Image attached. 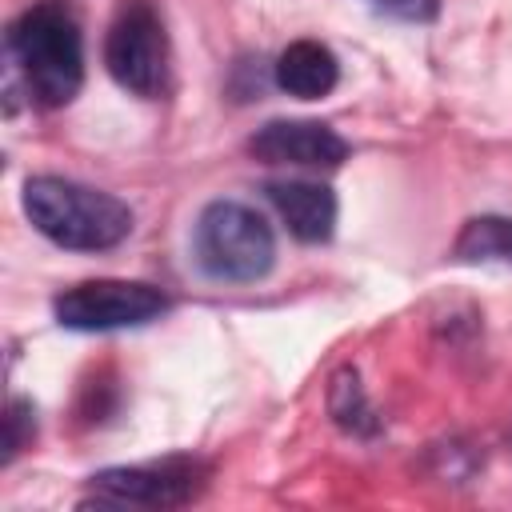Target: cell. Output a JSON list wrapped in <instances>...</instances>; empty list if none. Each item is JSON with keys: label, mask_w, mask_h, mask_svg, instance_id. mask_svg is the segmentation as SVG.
Segmentation results:
<instances>
[{"label": "cell", "mask_w": 512, "mask_h": 512, "mask_svg": "<svg viewBox=\"0 0 512 512\" xmlns=\"http://www.w3.org/2000/svg\"><path fill=\"white\" fill-rule=\"evenodd\" d=\"M36 432V412L28 400H8L4 408V460H12Z\"/></svg>", "instance_id": "12"}, {"label": "cell", "mask_w": 512, "mask_h": 512, "mask_svg": "<svg viewBox=\"0 0 512 512\" xmlns=\"http://www.w3.org/2000/svg\"><path fill=\"white\" fill-rule=\"evenodd\" d=\"M8 60V104L16 84L44 108H64L84 84V32L64 0H40L24 8L4 36Z\"/></svg>", "instance_id": "1"}, {"label": "cell", "mask_w": 512, "mask_h": 512, "mask_svg": "<svg viewBox=\"0 0 512 512\" xmlns=\"http://www.w3.org/2000/svg\"><path fill=\"white\" fill-rule=\"evenodd\" d=\"M104 64L132 96H160L168 88V32L152 0H124L104 36Z\"/></svg>", "instance_id": "4"}, {"label": "cell", "mask_w": 512, "mask_h": 512, "mask_svg": "<svg viewBox=\"0 0 512 512\" xmlns=\"http://www.w3.org/2000/svg\"><path fill=\"white\" fill-rule=\"evenodd\" d=\"M272 208L288 224V232L304 244H324L336 228V192L316 180H272L268 188Z\"/></svg>", "instance_id": "8"}, {"label": "cell", "mask_w": 512, "mask_h": 512, "mask_svg": "<svg viewBox=\"0 0 512 512\" xmlns=\"http://www.w3.org/2000/svg\"><path fill=\"white\" fill-rule=\"evenodd\" d=\"M272 80H276L280 92H288L296 100H320V96H328L336 88L340 64H336L328 44H320V40H292L276 56Z\"/></svg>", "instance_id": "9"}, {"label": "cell", "mask_w": 512, "mask_h": 512, "mask_svg": "<svg viewBox=\"0 0 512 512\" xmlns=\"http://www.w3.org/2000/svg\"><path fill=\"white\" fill-rule=\"evenodd\" d=\"M172 300L144 280H84L52 300L56 324L72 332H116L160 320Z\"/></svg>", "instance_id": "5"}, {"label": "cell", "mask_w": 512, "mask_h": 512, "mask_svg": "<svg viewBox=\"0 0 512 512\" xmlns=\"http://www.w3.org/2000/svg\"><path fill=\"white\" fill-rule=\"evenodd\" d=\"M204 488V468L196 460H164V464H132L104 468L88 480L84 504L108 508H180Z\"/></svg>", "instance_id": "6"}, {"label": "cell", "mask_w": 512, "mask_h": 512, "mask_svg": "<svg viewBox=\"0 0 512 512\" xmlns=\"http://www.w3.org/2000/svg\"><path fill=\"white\" fill-rule=\"evenodd\" d=\"M248 152L264 164L292 168H336L348 156V140L320 120H268L252 132Z\"/></svg>", "instance_id": "7"}, {"label": "cell", "mask_w": 512, "mask_h": 512, "mask_svg": "<svg viewBox=\"0 0 512 512\" xmlns=\"http://www.w3.org/2000/svg\"><path fill=\"white\" fill-rule=\"evenodd\" d=\"M384 12H392V16H400V20H432L436 16V8H440V0H376Z\"/></svg>", "instance_id": "13"}, {"label": "cell", "mask_w": 512, "mask_h": 512, "mask_svg": "<svg viewBox=\"0 0 512 512\" xmlns=\"http://www.w3.org/2000/svg\"><path fill=\"white\" fill-rule=\"evenodd\" d=\"M328 412L332 420L348 432V436H376L380 432V416L364 396V384L356 376V368H340L328 384Z\"/></svg>", "instance_id": "11"}, {"label": "cell", "mask_w": 512, "mask_h": 512, "mask_svg": "<svg viewBox=\"0 0 512 512\" xmlns=\"http://www.w3.org/2000/svg\"><path fill=\"white\" fill-rule=\"evenodd\" d=\"M24 216L40 236L72 252H108L132 232V208L120 196L64 176L24 180Z\"/></svg>", "instance_id": "2"}, {"label": "cell", "mask_w": 512, "mask_h": 512, "mask_svg": "<svg viewBox=\"0 0 512 512\" xmlns=\"http://www.w3.org/2000/svg\"><path fill=\"white\" fill-rule=\"evenodd\" d=\"M452 252L464 264H508L512 268V220L508 216H472L460 228Z\"/></svg>", "instance_id": "10"}, {"label": "cell", "mask_w": 512, "mask_h": 512, "mask_svg": "<svg viewBox=\"0 0 512 512\" xmlns=\"http://www.w3.org/2000/svg\"><path fill=\"white\" fill-rule=\"evenodd\" d=\"M192 256L212 280L252 284L276 264V236L256 208L240 200H212L196 216Z\"/></svg>", "instance_id": "3"}]
</instances>
